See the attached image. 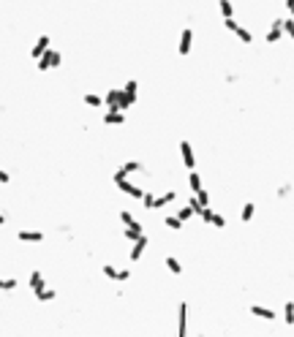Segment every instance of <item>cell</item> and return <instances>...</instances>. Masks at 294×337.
Instances as JSON below:
<instances>
[{"mask_svg": "<svg viewBox=\"0 0 294 337\" xmlns=\"http://www.w3.org/2000/svg\"><path fill=\"white\" fill-rule=\"evenodd\" d=\"M115 185H117L123 193H128L131 199H139V201L144 199V191H142V188H136V185H131L128 180H125V172H123V168H120V172H115Z\"/></svg>", "mask_w": 294, "mask_h": 337, "instance_id": "obj_1", "label": "cell"}, {"mask_svg": "<svg viewBox=\"0 0 294 337\" xmlns=\"http://www.w3.org/2000/svg\"><path fill=\"white\" fill-rule=\"evenodd\" d=\"M63 63V57H60V52H52L46 49L41 57H38V71H49V68H57V65Z\"/></svg>", "mask_w": 294, "mask_h": 337, "instance_id": "obj_2", "label": "cell"}, {"mask_svg": "<svg viewBox=\"0 0 294 337\" xmlns=\"http://www.w3.org/2000/svg\"><path fill=\"white\" fill-rule=\"evenodd\" d=\"M283 36H286V30H283V19H272V25H270V30H267L264 41H267V44H278Z\"/></svg>", "mask_w": 294, "mask_h": 337, "instance_id": "obj_3", "label": "cell"}, {"mask_svg": "<svg viewBox=\"0 0 294 337\" xmlns=\"http://www.w3.org/2000/svg\"><path fill=\"white\" fill-rule=\"evenodd\" d=\"M180 158H183V166L191 168L196 166V158H193V150H191V141H180Z\"/></svg>", "mask_w": 294, "mask_h": 337, "instance_id": "obj_4", "label": "cell"}, {"mask_svg": "<svg viewBox=\"0 0 294 337\" xmlns=\"http://www.w3.org/2000/svg\"><path fill=\"white\" fill-rule=\"evenodd\" d=\"M251 315H256V318H262V321H275L278 318L275 310L264 307V305H251Z\"/></svg>", "mask_w": 294, "mask_h": 337, "instance_id": "obj_5", "label": "cell"}, {"mask_svg": "<svg viewBox=\"0 0 294 337\" xmlns=\"http://www.w3.org/2000/svg\"><path fill=\"white\" fill-rule=\"evenodd\" d=\"M177 334L180 337L188 334V302H180V326H177Z\"/></svg>", "mask_w": 294, "mask_h": 337, "instance_id": "obj_6", "label": "cell"}, {"mask_svg": "<svg viewBox=\"0 0 294 337\" xmlns=\"http://www.w3.org/2000/svg\"><path fill=\"white\" fill-rule=\"evenodd\" d=\"M191 44H193V30L185 28L183 33H180V55H183V57L191 52Z\"/></svg>", "mask_w": 294, "mask_h": 337, "instance_id": "obj_7", "label": "cell"}, {"mask_svg": "<svg viewBox=\"0 0 294 337\" xmlns=\"http://www.w3.org/2000/svg\"><path fill=\"white\" fill-rule=\"evenodd\" d=\"M104 123L106 125H120V123H125V112L123 109H109L104 114Z\"/></svg>", "mask_w": 294, "mask_h": 337, "instance_id": "obj_8", "label": "cell"}, {"mask_svg": "<svg viewBox=\"0 0 294 337\" xmlns=\"http://www.w3.org/2000/svg\"><path fill=\"white\" fill-rule=\"evenodd\" d=\"M46 49H49V36H41V38H38V44L30 49V57H36V60H38Z\"/></svg>", "mask_w": 294, "mask_h": 337, "instance_id": "obj_9", "label": "cell"}, {"mask_svg": "<svg viewBox=\"0 0 294 337\" xmlns=\"http://www.w3.org/2000/svg\"><path fill=\"white\" fill-rule=\"evenodd\" d=\"M144 247H147V237L142 234V237H139L136 242H133V250H131V261H139V259H142Z\"/></svg>", "mask_w": 294, "mask_h": 337, "instance_id": "obj_10", "label": "cell"}, {"mask_svg": "<svg viewBox=\"0 0 294 337\" xmlns=\"http://www.w3.org/2000/svg\"><path fill=\"white\" fill-rule=\"evenodd\" d=\"M17 239L19 242H41L44 231H17Z\"/></svg>", "mask_w": 294, "mask_h": 337, "instance_id": "obj_11", "label": "cell"}, {"mask_svg": "<svg viewBox=\"0 0 294 337\" xmlns=\"http://www.w3.org/2000/svg\"><path fill=\"white\" fill-rule=\"evenodd\" d=\"M164 223H166V228H172V231H183V223H185V220L180 218V215H166Z\"/></svg>", "mask_w": 294, "mask_h": 337, "instance_id": "obj_12", "label": "cell"}, {"mask_svg": "<svg viewBox=\"0 0 294 337\" xmlns=\"http://www.w3.org/2000/svg\"><path fill=\"white\" fill-rule=\"evenodd\" d=\"M120 93H123V90H109L104 96V104L109 106V109H120Z\"/></svg>", "mask_w": 294, "mask_h": 337, "instance_id": "obj_13", "label": "cell"}, {"mask_svg": "<svg viewBox=\"0 0 294 337\" xmlns=\"http://www.w3.org/2000/svg\"><path fill=\"white\" fill-rule=\"evenodd\" d=\"M139 237H142V226L136 223V220H133L131 226H125V239H131V242H136Z\"/></svg>", "mask_w": 294, "mask_h": 337, "instance_id": "obj_14", "label": "cell"}, {"mask_svg": "<svg viewBox=\"0 0 294 337\" xmlns=\"http://www.w3.org/2000/svg\"><path fill=\"white\" fill-rule=\"evenodd\" d=\"M253 215H256V204H253V201H245L243 212H240V218H243V223H251V220H253Z\"/></svg>", "mask_w": 294, "mask_h": 337, "instance_id": "obj_15", "label": "cell"}, {"mask_svg": "<svg viewBox=\"0 0 294 337\" xmlns=\"http://www.w3.org/2000/svg\"><path fill=\"white\" fill-rule=\"evenodd\" d=\"M188 188H191V193H199V191H202V177H199L193 168L188 172Z\"/></svg>", "mask_w": 294, "mask_h": 337, "instance_id": "obj_16", "label": "cell"}, {"mask_svg": "<svg viewBox=\"0 0 294 337\" xmlns=\"http://www.w3.org/2000/svg\"><path fill=\"white\" fill-rule=\"evenodd\" d=\"M218 11H220V17H235V6H232V0H218Z\"/></svg>", "mask_w": 294, "mask_h": 337, "instance_id": "obj_17", "label": "cell"}, {"mask_svg": "<svg viewBox=\"0 0 294 337\" xmlns=\"http://www.w3.org/2000/svg\"><path fill=\"white\" fill-rule=\"evenodd\" d=\"M175 196L177 193L175 191H169V193H161V196L156 199V210H161V207H166V204H172V201H175Z\"/></svg>", "mask_w": 294, "mask_h": 337, "instance_id": "obj_18", "label": "cell"}, {"mask_svg": "<svg viewBox=\"0 0 294 337\" xmlns=\"http://www.w3.org/2000/svg\"><path fill=\"white\" fill-rule=\"evenodd\" d=\"M235 36H237L243 44H253V33H251L248 28H243V25H240V28L235 30Z\"/></svg>", "mask_w": 294, "mask_h": 337, "instance_id": "obj_19", "label": "cell"}, {"mask_svg": "<svg viewBox=\"0 0 294 337\" xmlns=\"http://www.w3.org/2000/svg\"><path fill=\"white\" fill-rule=\"evenodd\" d=\"M30 288L33 291H41L44 288V275L41 272H30Z\"/></svg>", "mask_w": 294, "mask_h": 337, "instance_id": "obj_20", "label": "cell"}, {"mask_svg": "<svg viewBox=\"0 0 294 337\" xmlns=\"http://www.w3.org/2000/svg\"><path fill=\"white\" fill-rule=\"evenodd\" d=\"M166 269H169L172 275H183V264H180L177 259H172V256H166Z\"/></svg>", "mask_w": 294, "mask_h": 337, "instance_id": "obj_21", "label": "cell"}, {"mask_svg": "<svg viewBox=\"0 0 294 337\" xmlns=\"http://www.w3.org/2000/svg\"><path fill=\"white\" fill-rule=\"evenodd\" d=\"M283 321L289 323V326L294 323V302H291V299H289V302H286V305H283Z\"/></svg>", "mask_w": 294, "mask_h": 337, "instance_id": "obj_22", "label": "cell"}, {"mask_svg": "<svg viewBox=\"0 0 294 337\" xmlns=\"http://www.w3.org/2000/svg\"><path fill=\"white\" fill-rule=\"evenodd\" d=\"M36 296H38V302H52L57 294L52 291V288H41V291H36Z\"/></svg>", "mask_w": 294, "mask_h": 337, "instance_id": "obj_23", "label": "cell"}, {"mask_svg": "<svg viewBox=\"0 0 294 337\" xmlns=\"http://www.w3.org/2000/svg\"><path fill=\"white\" fill-rule=\"evenodd\" d=\"M17 288V278H0V291H14Z\"/></svg>", "mask_w": 294, "mask_h": 337, "instance_id": "obj_24", "label": "cell"}, {"mask_svg": "<svg viewBox=\"0 0 294 337\" xmlns=\"http://www.w3.org/2000/svg\"><path fill=\"white\" fill-rule=\"evenodd\" d=\"M82 101H85L88 106H104V98H101V96H93V93H88Z\"/></svg>", "mask_w": 294, "mask_h": 337, "instance_id": "obj_25", "label": "cell"}, {"mask_svg": "<svg viewBox=\"0 0 294 337\" xmlns=\"http://www.w3.org/2000/svg\"><path fill=\"white\" fill-rule=\"evenodd\" d=\"M283 30H286V36L294 41V17H289V19H283Z\"/></svg>", "mask_w": 294, "mask_h": 337, "instance_id": "obj_26", "label": "cell"}, {"mask_svg": "<svg viewBox=\"0 0 294 337\" xmlns=\"http://www.w3.org/2000/svg\"><path fill=\"white\" fill-rule=\"evenodd\" d=\"M193 196L199 199V204H202V207H210V193H207L204 188H202V191H199V193H193Z\"/></svg>", "mask_w": 294, "mask_h": 337, "instance_id": "obj_27", "label": "cell"}, {"mask_svg": "<svg viewBox=\"0 0 294 337\" xmlns=\"http://www.w3.org/2000/svg\"><path fill=\"white\" fill-rule=\"evenodd\" d=\"M212 215H215V212H212L210 207H202V210H199V218H202L204 223H212Z\"/></svg>", "mask_w": 294, "mask_h": 337, "instance_id": "obj_28", "label": "cell"}, {"mask_svg": "<svg viewBox=\"0 0 294 337\" xmlns=\"http://www.w3.org/2000/svg\"><path fill=\"white\" fill-rule=\"evenodd\" d=\"M104 275H106V278H109V280H117L120 269H115V267H112V264H104Z\"/></svg>", "mask_w": 294, "mask_h": 337, "instance_id": "obj_29", "label": "cell"}, {"mask_svg": "<svg viewBox=\"0 0 294 337\" xmlns=\"http://www.w3.org/2000/svg\"><path fill=\"white\" fill-rule=\"evenodd\" d=\"M120 168H123V172H125V174H133V172H139V168H142V166H139V163H136V160H128V163H123V166H120Z\"/></svg>", "mask_w": 294, "mask_h": 337, "instance_id": "obj_30", "label": "cell"}, {"mask_svg": "<svg viewBox=\"0 0 294 337\" xmlns=\"http://www.w3.org/2000/svg\"><path fill=\"white\" fill-rule=\"evenodd\" d=\"M142 204H144V210H156V196H150V193H144Z\"/></svg>", "mask_w": 294, "mask_h": 337, "instance_id": "obj_31", "label": "cell"}, {"mask_svg": "<svg viewBox=\"0 0 294 337\" xmlns=\"http://www.w3.org/2000/svg\"><path fill=\"white\" fill-rule=\"evenodd\" d=\"M212 226H215V228H226V218H224V215H212Z\"/></svg>", "mask_w": 294, "mask_h": 337, "instance_id": "obj_32", "label": "cell"}, {"mask_svg": "<svg viewBox=\"0 0 294 337\" xmlns=\"http://www.w3.org/2000/svg\"><path fill=\"white\" fill-rule=\"evenodd\" d=\"M177 215H180V218H183V220H188V218H191V215H196V212H193V210H191V204H185V207H183V210H180Z\"/></svg>", "mask_w": 294, "mask_h": 337, "instance_id": "obj_33", "label": "cell"}, {"mask_svg": "<svg viewBox=\"0 0 294 337\" xmlns=\"http://www.w3.org/2000/svg\"><path fill=\"white\" fill-rule=\"evenodd\" d=\"M120 220H123L125 226H131V223H133V215H131L128 210H123V212H120Z\"/></svg>", "mask_w": 294, "mask_h": 337, "instance_id": "obj_34", "label": "cell"}, {"mask_svg": "<svg viewBox=\"0 0 294 337\" xmlns=\"http://www.w3.org/2000/svg\"><path fill=\"white\" fill-rule=\"evenodd\" d=\"M289 193H291V185H283V188H280V191H278V196H280V199H286V196H289Z\"/></svg>", "mask_w": 294, "mask_h": 337, "instance_id": "obj_35", "label": "cell"}, {"mask_svg": "<svg viewBox=\"0 0 294 337\" xmlns=\"http://www.w3.org/2000/svg\"><path fill=\"white\" fill-rule=\"evenodd\" d=\"M131 278V272L128 269H120V275H117V280H128Z\"/></svg>", "mask_w": 294, "mask_h": 337, "instance_id": "obj_36", "label": "cell"}, {"mask_svg": "<svg viewBox=\"0 0 294 337\" xmlns=\"http://www.w3.org/2000/svg\"><path fill=\"white\" fill-rule=\"evenodd\" d=\"M9 180H11V177H9V174H6V172H3V168H0V183H9Z\"/></svg>", "mask_w": 294, "mask_h": 337, "instance_id": "obj_37", "label": "cell"}, {"mask_svg": "<svg viewBox=\"0 0 294 337\" xmlns=\"http://www.w3.org/2000/svg\"><path fill=\"white\" fill-rule=\"evenodd\" d=\"M283 6H286V11H291L294 9V0H283Z\"/></svg>", "mask_w": 294, "mask_h": 337, "instance_id": "obj_38", "label": "cell"}, {"mask_svg": "<svg viewBox=\"0 0 294 337\" xmlns=\"http://www.w3.org/2000/svg\"><path fill=\"white\" fill-rule=\"evenodd\" d=\"M3 223H6V218H3V215H0V226H3Z\"/></svg>", "mask_w": 294, "mask_h": 337, "instance_id": "obj_39", "label": "cell"}, {"mask_svg": "<svg viewBox=\"0 0 294 337\" xmlns=\"http://www.w3.org/2000/svg\"><path fill=\"white\" fill-rule=\"evenodd\" d=\"M289 14H291V17H294V9H291V11H289Z\"/></svg>", "mask_w": 294, "mask_h": 337, "instance_id": "obj_40", "label": "cell"}]
</instances>
